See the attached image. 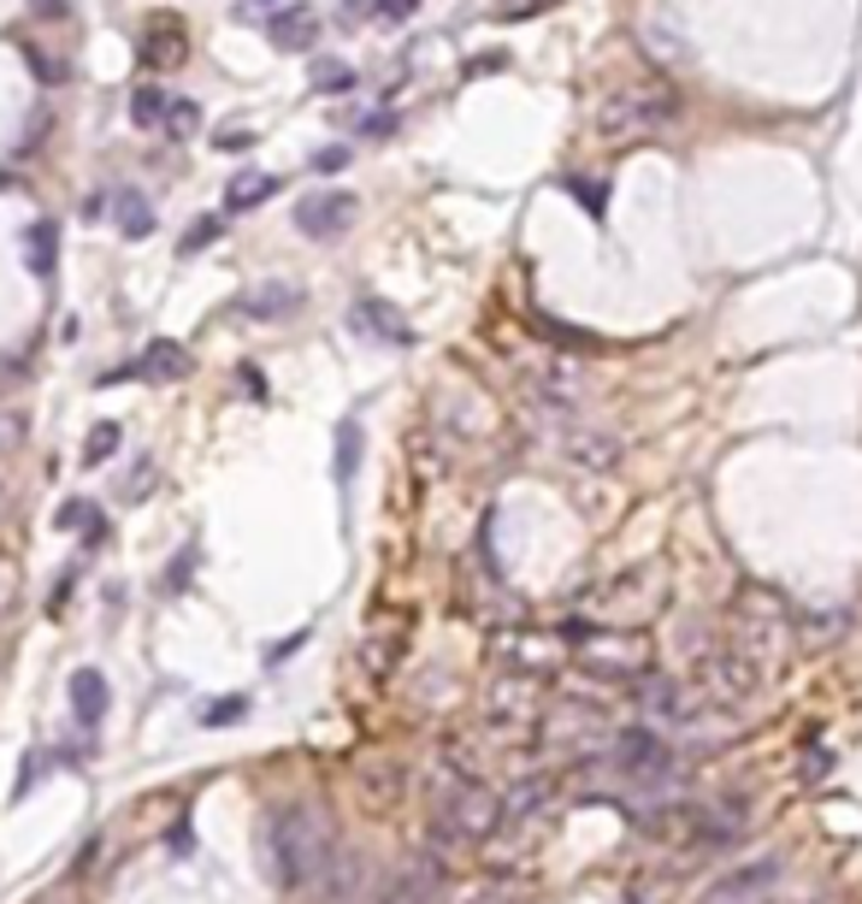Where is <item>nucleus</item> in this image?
Here are the masks:
<instances>
[{
    "instance_id": "5701e85b",
    "label": "nucleus",
    "mask_w": 862,
    "mask_h": 904,
    "mask_svg": "<svg viewBox=\"0 0 862 904\" xmlns=\"http://www.w3.org/2000/svg\"><path fill=\"white\" fill-rule=\"evenodd\" d=\"M550 793H555V786H550L544 775H532V780H520V786H515V793H508V798H503V815H515V822H526V815H538V810H544V805H550Z\"/></svg>"
},
{
    "instance_id": "aec40b11",
    "label": "nucleus",
    "mask_w": 862,
    "mask_h": 904,
    "mask_svg": "<svg viewBox=\"0 0 862 904\" xmlns=\"http://www.w3.org/2000/svg\"><path fill=\"white\" fill-rule=\"evenodd\" d=\"M166 113H172V95L160 90V83H142V90L130 95V125H137V130H160V125H166Z\"/></svg>"
},
{
    "instance_id": "c756f323",
    "label": "nucleus",
    "mask_w": 862,
    "mask_h": 904,
    "mask_svg": "<svg viewBox=\"0 0 862 904\" xmlns=\"http://www.w3.org/2000/svg\"><path fill=\"white\" fill-rule=\"evenodd\" d=\"M397 113H390V107H378V113H367V119H361L355 130H361V137H367V142H385V137H397Z\"/></svg>"
},
{
    "instance_id": "423d86ee",
    "label": "nucleus",
    "mask_w": 862,
    "mask_h": 904,
    "mask_svg": "<svg viewBox=\"0 0 862 904\" xmlns=\"http://www.w3.org/2000/svg\"><path fill=\"white\" fill-rule=\"evenodd\" d=\"M361 219V201L349 196V189H314V196H302L296 201V231L308 243H331V237H343L349 225Z\"/></svg>"
},
{
    "instance_id": "2eb2a0df",
    "label": "nucleus",
    "mask_w": 862,
    "mask_h": 904,
    "mask_svg": "<svg viewBox=\"0 0 862 904\" xmlns=\"http://www.w3.org/2000/svg\"><path fill=\"white\" fill-rule=\"evenodd\" d=\"M107 219H113V225H119V237H130V243L154 237V225H160L154 201L142 196V189H130V184H119V189H113V208H107Z\"/></svg>"
},
{
    "instance_id": "f3484780",
    "label": "nucleus",
    "mask_w": 862,
    "mask_h": 904,
    "mask_svg": "<svg viewBox=\"0 0 862 904\" xmlns=\"http://www.w3.org/2000/svg\"><path fill=\"white\" fill-rule=\"evenodd\" d=\"M267 36H272L278 54H314V42H319V12H314V7L278 12V19L267 24Z\"/></svg>"
},
{
    "instance_id": "1a4fd4ad",
    "label": "nucleus",
    "mask_w": 862,
    "mask_h": 904,
    "mask_svg": "<svg viewBox=\"0 0 862 904\" xmlns=\"http://www.w3.org/2000/svg\"><path fill=\"white\" fill-rule=\"evenodd\" d=\"M562 456H567V468L609 473V468L621 461V437L603 432V426H586V420H574V426L562 432Z\"/></svg>"
},
{
    "instance_id": "4be33fe9",
    "label": "nucleus",
    "mask_w": 862,
    "mask_h": 904,
    "mask_svg": "<svg viewBox=\"0 0 862 904\" xmlns=\"http://www.w3.org/2000/svg\"><path fill=\"white\" fill-rule=\"evenodd\" d=\"M54 532H90V538H107V520L90 497H71L60 515H54Z\"/></svg>"
},
{
    "instance_id": "4468645a",
    "label": "nucleus",
    "mask_w": 862,
    "mask_h": 904,
    "mask_svg": "<svg viewBox=\"0 0 862 904\" xmlns=\"http://www.w3.org/2000/svg\"><path fill=\"white\" fill-rule=\"evenodd\" d=\"M66 692H71V721H78V727H101V721H107L113 692H107V674H101V668H78Z\"/></svg>"
},
{
    "instance_id": "393cba45",
    "label": "nucleus",
    "mask_w": 862,
    "mask_h": 904,
    "mask_svg": "<svg viewBox=\"0 0 862 904\" xmlns=\"http://www.w3.org/2000/svg\"><path fill=\"white\" fill-rule=\"evenodd\" d=\"M113 449H119V426H113V420H101V426L83 437V468H101V461H113Z\"/></svg>"
},
{
    "instance_id": "b1692460",
    "label": "nucleus",
    "mask_w": 862,
    "mask_h": 904,
    "mask_svg": "<svg viewBox=\"0 0 862 904\" xmlns=\"http://www.w3.org/2000/svg\"><path fill=\"white\" fill-rule=\"evenodd\" d=\"M355 66H343V60H319L314 66V90L319 95H349V90H355Z\"/></svg>"
},
{
    "instance_id": "f704fd0d",
    "label": "nucleus",
    "mask_w": 862,
    "mask_h": 904,
    "mask_svg": "<svg viewBox=\"0 0 862 904\" xmlns=\"http://www.w3.org/2000/svg\"><path fill=\"white\" fill-rule=\"evenodd\" d=\"M219 149H225V154H237V149H255V130H243V125H231V130H219Z\"/></svg>"
},
{
    "instance_id": "f257e3e1",
    "label": "nucleus",
    "mask_w": 862,
    "mask_h": 904,
    "mask_svg": "<svg viewBox=\"0 0 862 904\" xmlns=\"http://www.w3.org/2000/svg\"><path fill=\"white\" fill-rule=\"evenodd\" d=\"M260 852H267V869L284 893H302V887L326 881L331 857H338V822H331L326 805L314 798H290V805L267 810V834H260Z\"/></svg>"
},
{
    "instance_id": "f8f14e48",
    "label": "nucleus",
    "mask_w": 862,
    "mask_h": 904,
    "mask_svg": "<svg viewBox=\"0 0 862 904\" xmlns=\"http://www.w3.org/2000/svg\"><path fill=\"white\" fill-rule=\"evenodd\" d=\"M774 881H780V857H756V864H744V869H733V874H721V881L709 887V899H704V904H744V899L768 893Z\"/></svg>"
},
{
    "instance_id": "a211bd4d",
    "label": "nucleus",
    "mask_w": 862,
    "mask_h": 904,
    "mask_svg": "<svg viewBox=\"0 0 862 904\" xmlns=\"http://www.w3.org/2000/svg\"><path fill=\"white\" fill-rule=\"evenodd\" d=\"M54 260H60V225L36 219V225L24 231V267H31V279H54Z\"/></svg>"
},
{
    "instance_id": "0eeeda50",
    "label": "nucleus",
    "mask_w": 862,
    "mask_h": 904,
    "mask_svg": "<svg viewBox=\"0 0 862 904\" xmlns=\"http://www.w3.org/2000/svg\"><path fill=\"white\" fill-rule=\"evenodd\" d=\"M444 899H449V869L437 864V857H414V864H402L373 893V904H444Z\"/></svg>"
},
{
    "instance_id": "c9c22d12",
    "label": "nucleus",
    "mask_w": 862,
    "mask_h": 904,
    "mask_svg": "<svg viewBox=\"0 0 862 904\" xmlns=\"http://www.w3.org/2000/svg\"><path fill=\"white\" fill-rule=\"evenodd\" d=\"M414 7H420V0H385V12H378V24H402V19H414Z\"/></svg>"
},
{
    "instance_id": "72a5a7b5",
    "label": "nucleus",
    "mask_w": 862,
    "mask_h": 904,
    "mask_svg": "<svg viewBox=\"0 0 862 904\" xmlns=\"http://www.w3.org/2000/svg\"><path fill=\"white\" fill-rule=\"evenodd\" d=\"M343 166H349V149H343V142H326V149L314 154V172H343Z\"/></svg>"
},
{
    "instance_id": "bb28decb",
    "label": "nucleus",
    "mask_w": 862,
    "mask_h": 904,
    "mask_svg": "<svg viewBox=\"0 0 862 904\" xmlns=\"http://www.w3.org/2000/svg\"><path fill=\"white\" fill-rule=\"evenodd\" d=\"M248 709H255V704H248V697H237V692H231L225 704H208V709H201V727H231V721H243Z\"/></svg>"
},
{
    "instance_id": "20e7f679",
    "label": "nucleus",
    "mask_w": 862,
    "mask_h": 904,
    "mask_svg": "<svg viewBox=\"0 0 862 904\" xmlns=\"http://www.w3.org/2000/svg\"><path fill=\"white\" fill-rule=\"evenodd\" d=\"M574 656L579 668H591V674L603 680H638L650 668V650L638 633H615V626H579L574 633Z\"/></svg>"
},
{
    "instance_id": "ddd939ff",
    "label": "nucleus",
    "mask_w": 862,
    "mask_h": 904,
    "mask_svg": "<svg viewBox=\"0 0 862 904\" xmlns=\"http://www.w3.org/2000/svg\"><path fill=\"white\" fill-rule=\"evenodd\" d=\"M349 326L361 331V338H378V343H390V349H408L414 343V326H408V319L390 308V302H355V308H349Z\"/></svg>"
},
{
    "instance_id": "6ab92c4d",
    "label": "nucleus",
    "mask_w": 862,
    "mask_h": 904,
    "mask_svg": "<svg viewBox=\"0 0 862 904\" xmlns=\"http://www.w3.org/2000/svg\"><path fill=\"white\" fill-rule=\"evenodd\" d=\"M278 184H284L278 172H243V178L225 184V208H231V213H255L260 201L278 196Z\"/></svg>"
},
{
    "instance_id": "6e6552de",
    "label": "nucleus",
    "mask_w": 862,
    "mask_h": 904,
    "mask_svg": "<svg viewBox=\"0 0 862 904\" xmlns=\"http://www.w3.org/2000/svg\"><path fill=\"white\" fill-rule=\"evenodd\" d=\"M526 390H532V402L544 408V414H562L567 420L579 402H586V373H579L574 361H544Z\"/></svg>"
},
{
    "instance_id": "39448f33",
    "label": "nucleus",
    "mask_w": 862,
    "mask_h": 904,
    "mask_svg": "<svg viewBox=\"0 0 862 904\" xmlns=\"http://www.w3.org/2000/svg\"><path fill=\"white\" fill-rule=\"evenodd\" d=\"M733 621H739V656L763 668L768 656L780 650V638H786V609H780V597H774V591H744L739 609H733Z\"/></svg>"
},
{
    "instance_id": "7ed1b4c3",
    "label": "nucleus",
    "mask_w": 862,
    "mask_h": 904,
    "mask_svg": "<svg viewBox=\"0 0 862 904\" xmlns=\"http://www.w3.org/2000/svg\"><path fill=\"white\" fill-rule=\"evenodd\" d=\"M496 822H503V793H491L485 780H461L444 798L432 834H437V845H479L496 834Z\"/></svg>"
},
{
    "instance_id": "9b49d317",
    "label": "nucleus",
    "mask_w": 862,
    "mask_h": 904,
    "mask_svg": "<svg viewBox=\"0 0 862 904\" xmlns=\"http://www.w3.org/2000/svg\"><path fill=\"white\" fill-rule=\"evenodd\" d=\"M296 308H302V290L290 284V279H260V284H248L243 296H237V314H243V319H255V326L290 319Z\"/></svg>"
},
{
    "instance_id": "ea45409f",
    "label": "nucleus",
    "mask_w": 862,
    "mask_h": 904,
    "mask_svg": "<svg viewBox=\"0 0 862 904\" xmlns=\"http://www.w3.org/2000/svg\"><path fill=\"white\" fill-rule=\"evenodd\" d=\"M237 378L248 385V397H267V385H260V373H255V367H237Z\"/></svg>"
},
{
    "instance_id": "412c9836",
    "label": "nucleus",
    "mask_w": 862,
    "mask_h": 904,
    "mask_svg": "<svg viewBox=\"0 0 862 904\" xmlns=\"http://www.w3.org/2000/svg\"><path fill=\"white\" fill-rule=\"evenodd\" d=\"M331 473H338V491H349V485H355V473H361V420L355 414L338 426V468H331Z\"/></svg>"
},
{
    "instance_id": "dca6fc26",
    "label": "nucleus",
    "mask_w": 862,
    "mask_h": 904,
    "mask_svg": "<svg viewBox=\"0 0 862 904\" xmlns=\"http://www.w3.org/2000/svg\"><path fill=\"white\" fill-rule=\"evenodd\" d=\"M638 709H645L650 721H674V727L697 716L692 692H685L680 680H645V686H638Z\"/></svg>"
},
{
    "instance_id": "c85d7f7f",
    "label": "nucleus",
    "mask_w": 862,
    "mask_h": 904,
    "mask_svg": "<svg viewBox=\"0 0 862 904\" xmlns=\"http://www.w3.org/2000/svg\"><path fill=\"white\" fill-rule=\"evenodd\" d=\"M378 12H385V0H338V24H343V31H355V24L378 19Z\"/></svg>"
},
{
    "instance_id": "4c0bfd02",
    "label": "nucleus",
    "mask_w": 862,
    "mask_h": 904,
    "mask_svg": "<svg viewBox=\"0 0 862 904\" xmlns=\"http://www.w3.org/2000/svg\"><path fill=\"white\" fill-rule=\"evenodd\" d=\"M189 567H196V550H178V562H172V586H184V579H189Z\"/></svg>"
},
{
    "instance_id": "79ce46f5",
    "label": "nucleus",
    "mask_w": 862,
    "mask_h": 904,
    "mask_svg": "<svg viewBox=\"0 0 862 904\" xmlns=\"http://www.w3.org/2000/svg\"><path fill=\"white\" fill-rule=\"evenodd\" d=\"M255 7H272V0H248V7H237V12H255Z\"/></svg>"
},
{
    "instance_id": "cd10ccee",
    "label": "nucleus",
    "mask_w": 862,
    "mask_h": 904,
    "mask_svg": "<svg viewBox=\"0 0 862 904\" xmlns=\"http://www.w3.org/2000/svg\"><path fill=\"white\" fill-rule=\"evenodd\" d=\"M166 130H172V137H196V130H201V107H196V101H172Z\"/></svg>"
},
{
    "instance_id": "473e14b6",
    "label": "nucleus",
    "mask_w": 862,
    "mask_h": 904,
    "mask_svg": "<svg viewBox=\"0 0 862 904\" xmlns=\"http://www.w3.org/2000/svg\"><path fill=\"white\" fill-rule=\"evenodd\" d=\"M562 189H567V196H579V201H586L591 219H603V189H597V184H586V178H562Z\"/></svg>"
},
{
    "instance_id": "2f4dec72",
    "label": "nucleus",
    "mask_w": 862,
    "mask_h": 904,
    "mask_svg": "<svg viewBox=\"0 0 862 904\" xmlns=\"http://www.w3.org/2000/svg\"><path fill=\"white\" fill-rule=\"evenodd\" d=\"M19 444H24V414H19V408H0V456L19 449Z\"/></svg>"
},
{
    "instance_id": "a19ab883",
    "label": "nucleus",
    "mask_w": 862,
    "mask_h": 904,
    "mask_svg": "<svg viewBox=\"0 0 862 904\" xmlns=\"http://www.w3.org/2000/svg\"><path fill=\"white\" fill-rule=\"evenodd\" d=\"M31 7H36V12H42V19H60V12H66V7H71V0H31Z\"/></svg>"
},
{
    "instance_id": "9d476101",
    "label": "nucleus",
    "mask_w": 862,
    "mask_h": 904,
    "mask_svg": "<svg viewBox=\"0 0 862 904\" xmlns=\"http://www.w3.org/2000/svg\"><path fill=\"white\" fill-rule=\"evenodd\" d=\"M196 361H189V349L184 343H172V338H154L149 349H142L137 361H130L125 373H101L95 385H119V378H154V385H172V378H184Z\"/></svg>"
},
{
    "instance_id": "58836bf2",
    "label": "nucleus",
    "mask_w": 862,
    "mask_h": 904,
    "mask_svg": "<svg viewBox=\"0 0 862 904\" xmlns=\"http://www.w3.org/2000/svg\"><path fill=\"white\" fill-rule=\"evenodd\" d=\"M296 645H308V633H296V638H284V645H272V650H267V662L278 668L284 656H296Z\"/></svg>"
},
{
    "instance_id": "7c9ffc66",
    "label": "nucleus",
    "mask_w": 862,
    "mask_h": 904,
    "mask_svg": "<svg viewBox=\"0 0 862 904\" xmlns=\"http://www.w3.org/2000/svg\"><path fill=\"white\" fill-rule=\"evenodd\" d=\"M520 680H503V686H496V704H491V716H526V709L532 704H520Z\"/></svg>"
},
{
    "instance_id": "e433bc0d",
    "label": "nucleus",
    "mask_w": 862,
    "mask_h": 904,
    "mask_svg": "<svg viewBox=\"0 0 862 904\" xmlns=\"http://www.w3.org/2000/svg\"><path fill=\"white\" fill-rule=\"evenodd\" d=\"M555 0H508L503 7V19H532V12H550Z\"/></svg>"
},
{
    "instance_id": "a878e982",
    "label": "nucleus",
    "mask_w": 862,
    "mask_h": 904,
    "mask_svg": "<svg viewBox=\"0 0 862 904\" xmlns=\"http://www.w3.org/2000/svg\"><path fill=\"white\" fill-rule=\"evenodd\" d=\"M219 231H225V219L208 213V219H196V225L184 231V243H178V255H201V249H213L219 243Z\"/></svg>"
},
{
    "instance_id": "f03ea898",
    "label": "nucleus",
    "mask_w": 862,
    "mask_h": 904,
    "mask_svg": "<svg viewBox=\"0 0 862 904\" xmlns=\"http://www.w3.org/2000/svg\"><path fill=\"white\" fill-rule=\"evenodd\" d=\"M680 113V95L668 83H621L615 95L597 101V130L603 137H645V130H662Z\"/></svg>"
}]
</instances>
